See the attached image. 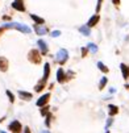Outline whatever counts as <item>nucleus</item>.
Segmentation results:
<instances>
[{"mask_svg": "<svg viewBox=\"0 0 129 133\" xmlns=\"http://www.w3.org/2000/svg\"><path fill=\"white\" fill-rule=\"evenodd\" d=\"M102 2L103 0H97V5H96V12L100 11V5H102Z\"/></svg>", "mask_w": 129, "mask_h": 133, "instance_id": "nucleus-22", "label": "nucleus"}, {"mask_svg": "<svg viewBox=\"0 0 129 133\" xmlns=\"http://www.w3.org/2000/svg\"><path fill=\"white\" fill-rule=\"evenodd\" d=\"M5 28H15V29H17L20 30V32L22 33H30V29L26 26V25H22V24H19V22H8V24H5L4 25Z\"/></svg>", "mask_w": 129, "mask_h": 133, "instance_id": "nucleus-1", "label": "nucleus"}, {"mask_svg": "<svg viewBox=\"0 0 129 133\" xmlns=\"http://www.w3.org/2000/svg\"><path fill=\"white\" fill-rule=\"evenodd\" d=\"M108 109H109V115L111 116H113V115H116L117 112H119V108L116 107V105H108Z\"/></svg>", "mask_w": 129, "mask_h": 133, "instance_id": "nucleus-14", "label": "nucleus"}, {"mask_svg": "<svg viewBox=\"0 0 129 133\" xmlns=\"http://www.w3.org/2000/svg\"><path fill=\"white\" fill-rule=\"evenodd\" d=\"M29 61L33 62V63H40L41 62V57H40V53L37 50H30L29 51Z\"/></svg>", "mask_w": 129, "mask_h": 133, "instance_id": "nucleus-3", "label": "nucleus"}, {"mask_svg": "<svg viewBox=\"0 0 129 133\" xmlns=\"http://www.w3.org/2000/svg\"><path fill=\"white\" fill-rule=\"evenodd\" d=\"M48 109H49L48 107H45V108H42V109H41V113H42V115H46V113H48Z\"/></svg>", "mask_w": 129, "mask_h": 133, "instance_id": "nucleus-25", "label": "nucleus"}, {"mask_svg": "<svg viewBox=\"0 0 129 133\" xmlns=\"http://www.w3.org/2000/svg\"><path fill=\"white\" fill-rule=\"evenodd\" d=\"M2 32H3V29H2V28H0V34H2Z\"/></svg>", "mask_w": 129, "mask_h": 133, "instance_id": "nucleus-31", "label": "nucleus"}, {"mask_svg": "<svg viewBox=\"0 0 129 133\" xmlns=\"http://www.w3.org/2000/svg\"><path fill=\"white\" fill-rule=\"evenodd\" d=\"M67 57H69V53H67V50H65V49H61L57 53V61L59 62L61 65H63L65 62L67 61Z\"/></svg>", "mask_w": 129, "mask_h": 133, "instance_id": "nucleus-2", "label": "nucleus"}, {"mask_svg": "<svg viewBox=\"0 0 129 133\" xmlns=\"http://www.w3.org/2000/svg\"><path fill=\"white\" fill-rule=\"evenodd\" d=\"M99 15H95V16H92L90 20H88V22H87V26H90V28H92V26H95L96 24H97V21H99Z\"/></svg>", "mask_w": 129, "mask_h": 133, "instance_id": "nucleus-7", "label": "nucleus"}, {"mask_svg": "<svg viewBox=\"0 0 129 133\" xmlns=\"http://www.w3.org/2000/svg\"><path fill=\"white\" fill-rule=\"evenodd\" d=\"M38 45H40V48H41V51L44 54H46L48 53V46H46V42H45L44 40H40L38 41Z\"/></svg>", "mask_w": 129, "mask_h": 133, "instance_id": "nucleus-12", "label": "nucleus"}, {"mask_svg": "<svg viewBox=\"0 0 129 133\" xmlns=\"http://www.w3.org/2000/svg\"><path fill=\"white\" fill-rule=\"evenodd\" d=\"M44 86H45V81L42 79V81H41V82H40L36 86V91H37V92H40V91H41V90L44 88Z\"/></svg>", "mask_w": 129, "mask_h": 133, "instance_id": "nucleus-19", "label": "nucleus"}, {"mask_svg": "<svg viewBox=\"0 0 129 133\" xmlns=\"http://www.w3.org/2000/svg\"><path fill=\"white\" fill-rule=\"evenodd\" d=\"M41 133H50V132H49V130H42Z\"/></svg>", "mask_w": 129, "mask_h": 133, "instance_id": "nucleus-30", "label": "nucleus"}, {"mask_svg": "<svg viewBox=\"0 0 129 133\" xmlns=\"http://www.w3.org/2000/svg\"><path fill=\"white\" fill-rule=\"evenodd\" d=\"M19 95H20L22 99H25V100H29V99H32V94H29V92H25V91H19Z\"/></svg>", "mask_w": 129, "mask_h": 133, "instance_id": "nucleus-13", "label": "nucleus"}, {"mask_svg": "<svg viewBox=\"0 0 129 133\" xmlns=\"http://www.w3.org/2000/svg\"><path fill=\"white\" fill-rule=\"evenodd\" d=\"M112 2H113V4H116V5L120 4V0H112Z\"/></svg>", "mask_w": 129, "mask_h": 133, "instance_id": "nucleus-28", "label": "nucleus"}, {"mask_svg": "<svg viewBox=\"0 0 129 133\" xmlns=\"http://www.w3.org/2000/svg\"><path fill=\"white\" fill-rule=\"evenodd\" d=\"M57 78H58V82L59 83H63L65 82V75H63V70L59 69L57 71Z\"/></svg>", "mask_w": 129, "mask_h": 133, "instance_id": "nucleus-11", "label": "nucleus"}, {"mask_svg": "<svg viewBox=\"0 0 129 133\" xmlns=\"http://www.w3.org/2000/svg\"><path fill=\"white\" fill-rule=\"evenodd\" d=\"M87 48H88L91 51H92V53H96V51H97V46H96L95 44H88Z\"/></svg>", "mask_w": 129, "mask_h": 133, "instance_id": "nucleus-20", "label": "nucleus"}, {"mask_svg": "<svg viewBox=\"0 0 129 133\" xmlns=\"http://www.w3.org/2000/svg\"><path fill=\"white\" fill-rule=\"evenodd\" d=\"M121 71H123V75H124V78L126 79V78L129 76V69L125 65H121Z\"/></svg>", "mask_w": 129, "mask_h": 133, "instance_id": "nucleus-16", "label": "nucleus"}, {"mask_svg": "<svg viewBox=\"0 0 129 133\" xmlns=\"http://www.w3.org/2000/svg\"><path fill=\"white\" fill-rule=\"evenodd\" d=\"M86 54H87V49L83 48V49H82V56H83V57H86Z\"/></svg>", "mask_w": 129, "mask_h": 133, "instance_id": "nucleus-27", "label": "nucleus"}, {"mask_svg": "<svg viewBox=\"0 0 129 133\" xmlns=\"http://www.w3.org/2000/svg\"><path fill=\"white\" fill-rule=\"evenodd\" d=\"M105 84H107V78H102V81H100V83H99V88L103 90Z\"/></svg>", "mask_w": 129, "mask_h": 133, "instance_id": "nucleus-21", "label": "nucleus"}, {"mask_svg": "<svg viewBox=\"0 0 129 133\" xmlns=\"http://www.w3.org/2000/svg\"><path fill=\"white\" fill-rule=\"evenodd\" d=\"M128 69H129V67H128Z\"/></svg>", "mask_w": 129, "mask_h": 133, "instance_id": "nucleus-34", "label": "nucleus"}, {"mask_svg": "<svg viewBox=\"0 0 129 133\" xmlns=\"http://www.w3.org/2000/svg\"><path fill=\"white\" fill-rule=\"evenodd\" d=\"M59 34H61V32H59V30H54V32L51 33V36H53V37H58Z\"/></svg>", "mask_w": 129, "mask_h": 133, "instance_id": "nucleus-23", "label": "nucleus"}, {"mask_svg": "<svg viewBox=\"0 0 129 133\" xmlns=\"http://www.w3.org/2000/svg\"><path fill=\"white\" fill-rule=\"evenodd\" d=\"M49 74H50V67H49V63H45V74H44V81H46L49 78Z\"/></svg>", "mask_w": 129, "mask_h": 133, "instance_id": "nucleus-15", "label": "nucleus"}, {"mask_svg": "<svg viewBox=\"0 0 129 133\" xmlns=\"http://www.w3.org/2000/svg\"><path fill=\"white\" fill-rule=\"evenodd\" d=\"M0 133H5V132H2V130H0Z\"/></svg>", "mask_w": 129, "mask_h": 133, "instance_id": "nucleus-32", "label": "nucleus"}, {"mask_svg": "<svg viewBox=\"0 0 129 133\" xmlns=\"http://www.w3.org/2000/svg\"><path fill=\"white\" fill-rule=\"evenodd\" d=\"M97 67H99L103 73H108V67H105V65L102 63V62H97Z\"/></svg>", "mask_w": 129, "mask_h": 133, "instance_id": "nucleus-18", "label": "nucleus"}, {"mask_svg": "<svg viewBox=\"0 0 129 133\" xmlns=\"http://www.w3.org/2000/svg\"><path fill=\"white\" fill-rule=\"evenodd\" d=\"M50 120H51V113H50V115H48V120H46V125H49V124H50Z\"/></svg>", "mask_w": 129, "mask_h": 133, "instance_id": "nucleus-26", "label": "nucleus"}, {"mask_svg": "<svg viewBox=\"0 0 129 133\" xmlns=\"http://www.w3.org/2000/svg\"><path fill=\"white\" fill-rule=\"evenodd\" d=\"M7 95L9 96V100H11V101H13V100H15V98H13V95L11 94V91H7Z\"/></svg>", "mask_w": 129, "mask_h": 133, "instance_id": "nucleus-24", "label": "nucleus"}, {"mask_svg": "<svg viewBox=\"0 0 129 133\" xmlns=\"http://www.w3.org/2000/svg\"><path fill=\"white\" fill-rule=\"evenodd\" d=\"M7 69H8V61H7L4 57H0V70L5 71Z\"/></svg>", "mask_w": 129, "mask_h": 133, "instance_id": "nucleus-8", "label": "nucleus"}, {"mask_svg": "<svg viewBox=\"0 0 129 133\" xmlns=\"http://www.w3.org/2000/svg\"><path fill=\"white\" fill-rule=\"evenodd\" d=\"M30 17H32V20H34L37 24H44V19L38 17L37 15H30Z\"/></svg>", "mask_w": 129, "mask_h": 133, "instance_id": "nucleus-17", "label": "nucleus"}, {"mask_svg": "<svg viewBox=\"0 0 129 133\" xmlns=\"http://www.w3.org/2000/svg\"><path fill=\"white\" fill-rule=\"evenodd\" d=\"M9 129H11V132H13V133H19L20 130H21V124L19 123V121H12L11 124H9Z\"/></svg>", "mask_w": 129, "mask_h": 133, "instance_id": "nucleus-4", "label": "nucleus"}, {"mask_svg": "<svg viewBox=\"0 0 129 133\" xmlns=\"http://www.w3.org/2000/svg\"><path fill=\"white\" fill-rule=\"evenodd\" d=\"M34 29H36L37 34H40V36H42V34H45V33H46V28H45V26H41L40 24L34 25Z\"/></svg>", "mask_w": 129, "mask_h": 133, "instance_id": "nucleus-9", "label": "nucleus"}, {"mask_svg": "<svg viewBox=\"0 0 129 133\" xmlns=\"http://www.w3.org/2000/svg\"><path fill=\"white\" fill-rule=\"evenodd\" d=\"M79 32L83 34V36H90V33H91V30H90V26H80L79 28Z\"/></svg>", "mask_w": 129, "mask_h": 133, "instance_id": "nucleus-10", "label": "nucleus"}, {"mask_svg": "<svg viewBox=\"0 0 129 133\" xmlns=\"http://www.w3.org/2000/svg\"><path fill=\"white\" fill-rule=\"evenodd\" d=\"M12 7L15 9H17V11H24V4H22V0H15V2L12 3Z\"/></svg>", "mask_w": 129, "mask_h": 133, "instance_id": "nucleus-6", "label": "nucleus"}, {"mask_svg": "<svg viewBox=\"0 0 129 133\" xmlns=\"http://www.w3.org/2000/svg\"><path fill=\"white\" fill-rule=\"evenodd\" d=\"M49 98H50V94H45L44 96H41L38 100H37V105H38V107H42L44 104H46L48 100H49Z\"/></svg>", "mask_w": 129, "mask_h": 133, "instance_id": "nucleus-5", "label": "nucleus"}, {"mask_svg": "<svg viewBox=\"0 0 129 133\" xmlns=\"http://www.w3.org/2000/svg\"><path fill=\"white\" fill-rule=\"evenodd\" d=\"M105 133H108V130H107V132H105Z\"/></svg>", "mask_w": 129, "mask_h": 133, "instance_id": "nucleus-33", "label": "nucleus"}, {"mask_svg": "<svg viewBox=\"0 0 129 133\" xmlns=\"http://www.w3.org/2000/svg\"><path fill=\"white\" fill-rule=\"evenodd\" d=\"M24 133H30V130H29V128H25V130H24Z\"/></svg>", "mask_w": 129, "mask_h": 133, "instance_id": "nucleus-29", "label": "nucleus"}]
</instances>
